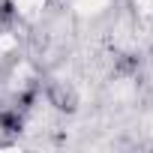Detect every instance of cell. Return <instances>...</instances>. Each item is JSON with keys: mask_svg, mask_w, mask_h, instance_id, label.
Instances as JSON below:
<instances>
[{"mask_svg": "<svg viewBox=\"0 0 153 153\" xmlns=\"http://www.w3.org/2000/svg\"><path fill=\"white\" fill-rule=\"evenodd\" d=\"M48 102L63 111V114H72V111H78V93H75V87H69L66 81H54L48 87Z\"/></svg>", "mask_w": 153, "mask_h": 153, "instance_id": "6da1fadb", "label": "cell"}, {"mask_svg": "<svg viewBox=\"0 0 153 153\" xmlns=\"http://www.w3.org/2000/svg\"><path fill=\"white\" fill-rule=\"evenodd\" d=\"M21 126H24V114L18 108L0 111V129H3V132H21Z\"/></svg>", "mask_w": 153, "mask_h": 153, "instance_id": "7a4b0ae2", "label": "cell"}]
</instances>
